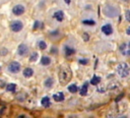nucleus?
Instances as JSON below:
<instances>
[{
  "instance_id": "obj_19",
  "label": "nucleus",
  "mask_w": 130,
  "mask_h": 118,
  "mask_svg": "<svg viewBox=\"0 0 130 118\" xmlns=\"http://www.w3.org/2000/svg\"><path fill=\"white\" fill-rule=\"evenodd\" d=\"M6 90H7V92H15L16 84L15 83H8L6 86Z\"/></svg>"
},
{
  "instance_id": "obj_31",
  "label": "nucleus",
  "mask_w": 130,
  "mask_h": 118,
  "mask_svg": "<svg viewBox=\"0 0 130 118\" xmlns=\"http://www.w3.org/2000/svg\"><path fill=\"white\" fill-rule=\"evenodd\" d=\"M18 118H24V115H19V117Z\"/></svg>"
},
{
  "instance_id": "obj_25",
  "label": "nucleus",
  "mask_w": 130,
  "mask_h": 118,
  "mask_svg": "<svg viewBox=\"0 0 130 118\" xmlns=\"http://www.w3.org/2000/svg\"><path fill=\"white\" fill-rule=\"evenodd\" d=\"M126 19H127V21H130V15H129V10L128 9L126 10Z\"/></svg>"
},
{
  "instance_id": "obj_14",
  "label": "nucleus",
  "mask_w": 130,
  "mask_h": 118,
  "mask_svg": "<svg viewBox=\"0 0 130 118\" xmlns=\"http://www.w3.org/2000/svg\"><path fill=\"white\" fill-rule=\"evenodd\" d=\"M22 73H23V76L24 77H30L34 74V70L31 68H29V67H26V68H24V70H23Z\"/></svg>"
},
{
  "instance_id": "obj_27",
  "label": "nucleus",
  "mask_w": 130,
  "mask_h": 118,
  "mask_svg": "<svg viewBox=\"0 0 130 118\" xmlns=\"http://www.w3.org/2000/svg\"><path fill=\"white\" fill-rule=\"evenodd\" d=\"M7 53V51H6V49H2V52H1V54L2 55H5Z\"/></svg>"
},
{
  "instance_id": "obj_12",
  "label": "nucleus",
  "mask_w": 130,
  "mask_h": 118,
  "mask_svg": "<svg viewBox=\"0 0 130 118\" xmlns=\"http://www.w3.org/2000/svg\"><path fill=\"white\" fill-rule=\"evenodd\" d=\"M87 88H88V82L85 81V82L82 84V86L80 87V92H79L80 96H85V95L87 94Z\"/></svg>"
},
{
  "instance_id": "obj_11",
  "label": "nucleus",
  "mask_w": 130,
  "mask_h": 118,
  "mask_svg": "<svg viewBox=\"0 0 130 118\" xmlns=\"http://www.w3.org/2000/svg\"><path fill=\"white\" fill-rule=\"evenodd\" d=\"M64 94L62 93V92H59V93H57V94H54L53 95V99L56 101V102H62L63 100H64Z\"/></svg>"
},
{
  "instance_id": "obj_33",
  "label": "nucleus",
  "mask_w": 130,
  "mask_h": 118,
  "mask_svg": "<svg viewBox=\"0 0 130 118\" xmlns=\"http://www.w3.org/2000/svg\"><path fill=\"white\" fill-rule=\"evenodd\" d=\"M124 1H125V2H127V1H128V0H124Z\"/></svg>"
},
{
  "instance_id": "obj_26",
  "label": "nucleus",
  "mask_w": 130,
  "mask_h": 118,
  "mask_svg": "<svg viewBox=\"0 0 130 118\" xmlns=\"http://www.w3.org/2000/svg\"><path fill=\"white\" fill-rule=\"evenodd\" d=\"M79 63L80 64H86L87 63V59H80L79 60Z\"/></svg>"
},
{
  "instance_id": "obj_18",
  "label": "nucleus",
  "mask_w": 130,
  "mask_h": 118,
  "mask_svg": "<svg viewBox=\"0 0 130 118\" xmlns=\"http://www.w3.org/2000/svg\"><path fill=\"white\" fill-rule=\"evenodd\" d=\"M53 83H54V79H53L52 77H48V78L45 80V82H44L45 86H46V87H49V88L53 86Z\"/></svg>"
},
{
  "instance_id": "obj_21",
  "label": "nucleus",
  "mask_w": 130,
  "mask_h": 118,
  "mask_svg": "<svg viewBox=\"0 0 130 118\" xmlns=\"http://www.w3.org/2000/svg\"><path fill=\"white\" fill-rule=\"evenodd\" d=\"M37 59H38V53L37 52H34L30 55V57H29V61L30 62H35V61H37Z\"/></svg>"
},
{
  "instance_id": "obj_6",
  "label": "nucleus",
  "mask_w": 130,
  "mask_h": 118,
  "mask_svg": "<svg viewBox=\"0 0 130 118\" xmlns=\"http://www.w3.org/2000/svg\"><path fill=\"white\" fill-rule=\"evenodd\" d=\"M17 54L19 56H26L28 54V47L25 44H20L17 48Z\"/></svg>"
},
{
  "instance_id": "obj_24",
  "label": "nucleus",
  "mask_w": 130,
  "mask_h": 118,
  "mask_svg": "<svg viewBox=\"0 0 130 118\" xmlns=\"http://www.w3.org/2000/svg\"><path fill=\"white\" fill-rule=\"evenodd\" d=\"M82 23L83 24H88V25H93L95 22L93 20H86V19H84V20H82Z\"/></svg>"
},
{
  "instance_id": "obj_30",
  "label": "nucleus",
  "mask_w": 130,
  "mask_h": 118,
  "mask_svg": "<svg viewBox=\"0 0 130 118\" xmlns=\"http://www.w3.org/2000/svg\"><path fill=\"white\" fill-rule=\"evenodd\" d=\"M118 118H128L127 116H125V115H121V116H119Z\"/></svg>"
},
{
  "instance_id": "obj_23",
  "label": "nucleus",
  "mask_w": 130,
  "mask_h": 118,
  "mask_svg": "<svg viewBox=\"0 0 130 118\" xmlns=\"http://www.w3.org/2000/svg\"><path fill=\"white\" fill-rule=\"evenodd\" d=\"M39 48H40L41 50H45V49L47 48L46 42H45V41H40V42H39Z\"/></svg>"
},
{
  "instance_id": "obj_2",
  "label": "nucleus",
  "mask_w": 130,
  "mask_h": 118,
  "mask_svg": "<svg viewBox=\"0 0 130 118\" xmlns=\"http://www.w3.org/2000/svg\"><path fill=\"white\" fill-rule=\"evenodd\" d=\"M104 13L108 17H115V16H118V14H119V8L117 6L107 4L104 7Z\"/></svg>"
},
{
  "instance_id": "obj_7",
  "label": "nucleus",
  "mask_w": 130,
  "mask_h": 118,
  "mask_svg": "<svg viewBox=\"0 0 130 118\" xmlns=\"http://www.w3.org/2000/svg\"><path fill=\"white\" fill-rule=\"evenodd\" d=\"M24 10H25L24 9V6L21 5V4H17V5H15L12 8V12L15 15H21V14H23L24 13Z\"/></svg>"
},
{
  "instance_id": "obj_22",
  "label": "nucleus",
  "mask_w": 130,
  "mask_h": 118,
  "mask_svg": "<svg viewBox=\"0 0 130 118\" xmlns=\"http://www.w3.org/2000/svg\"><path fill=\"white\" fill-rule=\"evenodd\" d=\"M42 27H43V23L41 21H39V20H36L35 24H34V28L37 29V28H42Z\"/></svg>"
},
{
  "instance_id": "obj_8",
  "label": "nucleus",
  "mask_w": 130,
  "mask_h": 118,
  "mask_svg": "<svg viewBox=\"0 0 130 118\" xmlns=\"http://www.w3.org/2000/svg\"><path fill=\"white\" fill-rule=\"evenodd\" d=\"M102 32L104 35L106 36H110L113 34V26L110 24V23H106L102 26Z\"/></svg>"
},
{
  "instance_id": "obj_4",
  "label": "nucleus",
  "mask_w": 130,
  "mask_h": 118,
  "mask_svg": "<svg viewBox=\"0 0 130 118\" xmlns=\"http://www.w3.org/2000/svg\"><path fill=\"white\" fill-rule=\"evenodd\" d=\"M10 28L12 32H20L22 28H23V23L20 21V20H14L10 23Z\"/></svg>"
},
{
  "instance_id": "obj_3",
  "label": "nucleus",
  "mask_w": 130,
  "mask_h": 118,
  "mask_svg": "<svg viewBox=\"0 0 130 118\" xmlns=\"http://www.w3.org/2000/svg\"><path fill=\"white\" fill-rule=\"evenodd\" d=\"M117 72L121 77H127L129 75V66L126 62H121L117 66Z\"/></svg>"
},
{
  "instance_id": "obj_29",
  "label": "nucleus",
  "mask_w": 130,
  "mask_h": 118,
  "mask_svg": "<svg viewBox=\"0 0 130 118\" xmlns=\"http://www.w3.org/2000/svg\"><path fill=\"white\" fill-rule=\"evenodd\" d=\"M83 37H84V39H85V40H87V34H86V33H84V34H83Z\"/></svg>"
},
{
  "instance_id": "obj_15",
  "label": "nucleus",
  "mask_w": 130,
  "mask_h": 118,
  "mask_svg": "<svg viewBox=\"0 0 130 118\" xmlns=\"http://www.w3.org/2000/svg\"><path fill=\"white\" fill-rule=\"evenodd\" d=\"M41 104L45 107V108H48L50 105H51V102H50V98L49 97H44L42 100H41Z\"/></svg>"
},
{
  "instance_id": "obj_1",
  "label": "nucleus",
  "mask_w": 130,
  "mask_h": 118,
  "mask_svg": "<svg viewBox=\"0 0 130 118\" xmlns=\"http://www.w3.org/2000/svg\"><path fill=\"white\" fill-rule=\"evenodd\" d=\"M72 77V71L70 69L69 66L67 65H64L60 68V71H59V81L61 84H66L69 82V80L71 79Z\"/></svg>"
},
{
  "instance_id": "obj_13",
  "label": "nucleus",
  "mask_w": 130,
  "mask_h": 118,
  "mask_svg": "<svg viewBox=\"0 0 130 118\" xmlns=\"http://www.w3.org/2000/svg\"><path fill=\"white\" fill-rule=\"evenodd\" d=\"M64 53L66 56H70V55H73L75 53V50L69 46H65L64 47Z\"/></svg>"
},
{
  "instance_id": "obj_20",
  "label": "nucleus",
  "mask_w": 130,
  "mask_h": 118,
  "mask_svg": "<svg viewBox=\"0 0 130 118\" xmlns=\"http://www.w3.org/2000/svg\"><path fill=\"white\" fill-rule=\"evenodd\" d=\"M77 85L75 84V83H72V84H70L69 86H68V91L70 92V93H72V94H75L76 92H77Z\"/></svg>"
},
{
  "instance_id": "obj_10",
  "label": "nucleus",
  "mask_w": 130,
  "mask_h": 118,
  "mask_svg": "<svg viewBox=\"0 0 130 118\" xmlns=\"http://www.w3.org/2000/svg\"><path fill=\"white\" fill-rule=\"evenodd\" d=\"M53 17H54L57 21H62V20L64 19V12H63L62 10H57V11H55Z\"/></svg>"
},
{
  "instance_id": "obj_9",
  "label": "nucleus",
  "mask_w": 130,
  "mask_h": 118,
  "mask_svg": "<svg viewBox=\"0 0 130 118\" xmlns=\"http://www.w3.org/2000/svg\"><path fill=\"white\" fill-rule=\"evenodd\" d=\"M120 52L121 54L128 56L130 54V49H129V44L128 43H122V45L120 46Z\"/></svg>"
},
{
  "instance_id": "obj_16",
  "label": "nucleus",
  "mask_w": 130,
  "mask_h": 118,
  "mask_svg": "<svg viewBox=\"0 0 130 118\" xmlns=\"http://www.w3.org/2000/svg\"><path fill=\"white\" fill-rule=\"evenodd\" d=\"M51 63V59H50V57H48V56H43L42 58H41V64L42 65H49Z\"/></svg>"
},
{
  "instance_id": "obj_5",
  "label": "nucleus",
  "mask_w": 130,
  "mask_h": 118,
  "mask_svg": "<svg viewBox=\"0 0 130 118\" xmlns=\"http://www.w3.org/2000/svg\"><path fill=\"white\" fill-rule=\"evenodd\" d=\"M20 67H21V66H20V64H19L18 62L12 61V62H10L9 65H8V70H9L11 73H17V72H19Z\"/></svg>"
},
{
  "instance_id": "obj_17",
  "label": "nucleus",
  "mask_w": 130,
  "mask_h": 118,
  "mask_svg": "<svg viewBox=\"0 0 130 118\" xmlns=\"http://www.w3.org/2000/svg\"><path fill=\"white\" fill-rule=\"evenodd\" d=\"M100 82H101V77L98 76V75H93L92 78L90 79V83H91L92 85H98Z\"/></svg>"
},
{
  "instance_id": "obj_34",
  "label": "nucleus",
  "mask_w": 130,
  "mask_h": 118,
  "mask_svg": "<svg viewBox=\"0 0 130 118\" xmlns=\"http://www.w3.org/2000/svg\"><path fill=\"white\" fill-rule=\"evenodd\" d=\"M0 70H1V67H0Z\"/></svg>"
},
{
  "instance_id": "obj_32",
  "label": "nucleus",
  "mask_w": 130,
  "mask_h": 118,
  "mask_svg": "<svg viewBox=\"0 0 130 118\" xmlns=\"http://www.w3.org/2000/svg\"><path fill=\"white\" fill-rule=\"evenodd\" d=\"M129 34H130V29L128 28V29H127V35H129Z\"/></svg>"
},
{
  "instance_id": "obj_28",
  "label": "nucleus",
  "mask_w": 130,
  "mask_h": 118,
  "mask_svg": "<svg viewBox=\"0 0 130 118\" xmlns=\"http://www.w3.org/2000/svg\"><path fill=\"white\" fill-rule=\"evenodd\" d=\"M68 118H78V116L77 115H70V116H68Z\"/></svg>"
}]
</instances>
